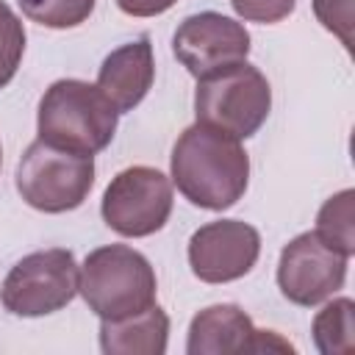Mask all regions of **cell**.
Wrapping results in <instances>:
<instances>
[{
    "mask_svg": "<svg viewBox=\"0 0 355 355\" xmlns=\"http://www.w3.org/2000/svg\"><path fill=\"white\" fill-rule=\"evenodd\" d=\"M172 183L197 208L225 211L236 205L250 183V158L239 139L194 122L172 147Z\"/></svg>",
    "mask_w": 355,
    "mask_h": 355,
    "instance_id": "cell-1",
    "label": "cell"
},
{
    "mask_svg": "<svg viewBox=\"0 0 355 355\" xmlns=\"http://www.w3.org/2000/svg\"><path fill=\"white\" fill-rule=\"evenodd\" d=\"M119 111L92 83L78 78H61L39 100V139L80 155L105 150L116 133Z\"/></svg>",
    "mask_w": 355,
    "mask_h": 355,
    "instance_id": "cell-2",
    "label": "cell"
},
{
    "mask_svg": "<svg viewBox=\"0 0 355 355\" xmlns=\"http://www.w3.org/2000/svg\"><path fill=\"white\" fill-rule=\"evenodd\" d=\"M78 291L100 319H122L155 305L158 283L150 261L139 250L108 244L86 255Z\"/></svg>",
    "mask_w": 355,
    "mask_h": 355,
    "instance_id": "cell-3",
    "label": "cell"
},
{
    "mask_svg": "<svg viewBox=\"0 0 355 355\" xmlns=\"http://www.w3.org/2000/svg\"><path fill=\"white\" fill-rule=\"evenodd\" d=\"M272 108V89L263 72L247 61L197 78L194 114L233 139H250L261 130Z\"/></svg>",
    "mask_w": 355,
    "mask_h": 355,
    "instance_id": "cell-4",
    "label": "cell"
},
{
    "mask_svg": "<svg viewBox=\"0 0 355 355\" xmlns=\"http://www.w3.org/2000/svg\"><path fill=\"white\" fill-rule=\"evenodd\" d=\"M94 186V155H80L36 139L19 158L17 191L44 214H64L89 197Z\"/></svg>",
    "mask_w": 355,
    "mask_h": 355,
    "instance_id": "cell-5",
    "label": "cell"
},
{
    "mask_svg": "<svg viewBox=\"0 0 355 355\" xmlns=\"http://www.w3.org/2000/svg\"><path fill=\"white\" fill-rule=\"evenodd\" d=\"M80 266L69 250L53 247L19 258L0 286V302L14 316H47L67 308L78 294Z\"/></svg>",
    "mask_w": 355,
    "mask_h": 355,
    "instance_id": "cell-6",
    "label": "cell"
},
{
    "mask_svg": "<svg viewBox=\"0 0 355 355\" xmlns=\"http://www.w3.org/2000/svg\"><path fill=\"white\" fill-rule=\"evenodd\" d=\"M100 214L119 236H153L172 214V180L155 166H128L111 178Z\"/></svg>",
    "mask_w": 355,
    "mask_h": 355,
    "instance_id": "cell-7",
    "label": "cell"
},
{
    "mask_svg": "<svg viewBox=\"0 0 355 355\" xmlns=\"http://www.w3.org/2000/svg\"><path fill=\"white\" fill-rule=\"evenodd\" d=\"M349 258L327 247L313 230L294 236L277 261V286L294 305L313 308L333 297L347 280Z\"/></svg>",
    "mask_w": 355,
    "mask_h": 355,
    "instance_id": "cell-8",
    "label": "cell"
},
{
    "mask_svg": "<svg viewBox=\"0 0 355 355\" xmlns=\"http://www.w3.org/2000/svg\"><path fill=\"white\" fill-rule=\"evenodd\" d=\"M175 58L194 75L205 78L225 67L241 64L250 55V33L241 22L216 14L200 11L186 17L172 36Z\"/></svg>",
    "mask_w": 355,
    "mask_h": 355,
    "instance_id": "cell-9",
    "label": "cell"
},
{
    "mask_svg": "<svg viewBox=\"0 0 355 355\" xmlns=\"http://www.w3.org/2000/svg\"><path fill=\"white\" fill-rule=\"evenodd\" d=\"M261 255V236L241 219H216L189 239V266L202 283H230L244 277Z\"/></svg>",
    "mask_w": 355,
    "mask_h": 355,
    "instance_id": "cell-10",
    "label": "cell"
},
{
    "mask_svg": "<svg viewBox=\"0 0 355 355\" xmlns=\"http://www.w3.org/2000/svg\"><path fill=\"white\" fill-rule=\"evenodd\" d=\"M189 355H227V352H294L275 330H258L252 319L230 302L202 308L186 338Z\"/></svg>",
    "mask_w": 355,
    "mask_h": 355,
    "instance_id": "cell-11",
    "label": "cell"
},
{
    "mask_svg": "<svg viewBox=\"0 0 355 355\" xmlns=\"http://www.w3.org/2000/svg\"><path fill=\"white\" fill-rule=\"evenodd\" d=\"M153 78H155L153 44L147 36H139L136 42H128L105 55L97 72V89L122 114V111H133L147 97Z\"/></svg>",
    "mask_w": 355,
    "mask_h": 355,
    "instance_id": "cell-12",
    "label": "cell"
},
{
    "mask_svg": "<svg viewBox=\"0 0 355 355\" xmlns=\"http://www.w3.org/2000/svg\"><path fill=\"white\" fill-rule=\"evenodd\" d=\"M169 341V316L150 305L122 319H100V349L105 355H164Z\"/></svg>",
    "mask_w": 355,
    "mask_h": 355,
    "instance_id": "cell-13",
    "label": "cell"
},
{
    "mask_svg": "<svg viewBox=\"0 0 355 355\" xmlns=\"http://www.w3.org/2000/svg\"><path fill=\"white\" fill-rule=\"evenodd\" d=\"M355 302L338 297L313 316V341L322 355H349L355 349Z\"/></svg>",
    "mask_w": 355,
    "mask_h": 355,
    "instance_id": "cell-14",
    "label": "cell"
},
{
    "mask_svg": "<svg viewBox=\"0 0 355 355\" xmlns=\"http://www.w3.org/2000/svg\"><path fill=\"white\" fill-rule=\"evenodd\" d=\"M327 247L344 252L352 258L355 252V191L344 189L324 200V205L316 214V230H313Z\"/></svg>",
    "mask_w": 355,
    "mask_h": 355,
    "instance_id": "cell-15",
    "label": "cell"
},
{
    "mask_svg": "<svg viewBox=\"0 0 355 355\" xmlns=\"http://www.w3.org/2000/svg\"><path fill=\"white\" fill-rule=\"evenodd\" d=\"M22 14L44 28H78L94 11V0H19Z\"/></svg>",
    "mask_w": 355,
    "mask_h": 355,
    "instance_id": "cell-16",
    "label": "cell"
},
{
    "mask_svg": "<svg viewBox=\"0 0 355 355\" xmlns=\"http://www.w3.org/2000/svg\"><path fill=\"white\" fill-rule=\"evenodd\" d=\"M25 53V28L22 19L0 0V89L11 83Z\"/></svg>",
    "mask_w": 355,
    "mask_h": 355,
    "instance_id": "cell-17",
    "label": "cell"
},
{
    "mask_svg": "<svg viewBox=\"0 0 355 355\" xmlns=\"http://www.w3.org/2000/svg\"><path fill=\"white\" fill-rule=\"evenodd\" d=\"M313 14L344 47L352 44V0H313Z\"/></svg>",
    "mask_w": 355,
    "mask_h": 355,
    "instance_id": "cell-18",
    "label": "cell"
},
{
    "mask_svg": "<svg viewBox=\"0 0 355 355\" xmlns=\"http://www.w3.org/2000/svg\"><path fill=\"white\" fill-rule=\"evenodd\" d=\"M233 11L247 19V22H261V25H272V22H280L286 19L297 0H230Z\"/></svg>",
    "mask_w": 355,
    "mask_h": 355,
    "instance_id": "cell-19",
    "label": "cell"
},
{
    "mask_svg": "<svg viewBox=\"0 0 355 355\" xmlns=\"http://www.w3.org/2000/svg\"><path fill=\"white\" fill-rule=\"evenodd\" d=\"M178 0H116L119 11H125L128 17H158L164 11H169Z\"/></svg>",
    "mask_w": 355,
    "mask_h": 355,
    "instance_id": "cell-20",
    "label": "cell"
},
{
    "mask_svg": "<svg viewBox=\"0 0 355 355\" xmlns=\"http://www.w3.org/2000/svg\"><path fill=\"white\" fill-rule=\"evenodd\" d=\"M0 164H3V150H0Z\"/></svg>",
    "mask_w": 355,
    "mask_h": 355,
    "instance_id": "cell-21",
    "label": "cell"
}]
</instances>
